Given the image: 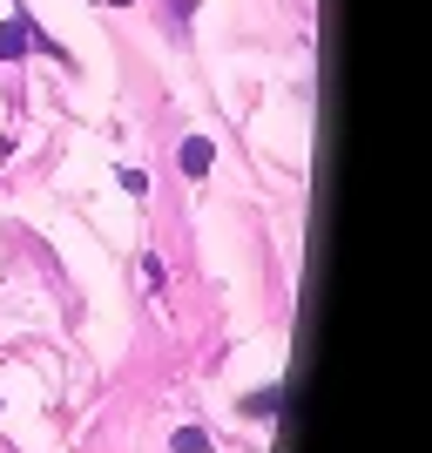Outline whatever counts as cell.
Segmentation results:
<instances>
[{"label":"cell","instance_id":"7a4b0ae2","mask_svg":"<svg viewBox=\"0 0 432 453\" xmlns=\"http://www.w3.org/2000/svg\"><path fill=\"white\" fill-rule=\"evenodd\" d=\"M176 453H209V440L203 434H176Z\"/></svg>","mask_w":432,"mask_h":453},{"label":"cell","instance_id":"6da1fadb","mask_svg":"<svg viewBox=\"0 0 432 453\" xmlns=\"http://www.w3.org/2000/svg\"><path fill=\"white\" fill-rule=\"evenodd\" d=\"M209 163H216V150H209V142H183V170H189V176H203Z\"/></svg>","mask_w":432,"mask_h":453},{"label":"cell","instance_id":"3957f363","mask_svg":"<svg viewBox=\"0 0 432 453\" xmlns=\"http://www.w3.org/2000/svg\"><path fill=\"white\" fill-rule=\"evenodd\" d=\"M109 7H129V0H109Z\"/></svg>","mask_w":432,"mask_h":453}]
</instances>
